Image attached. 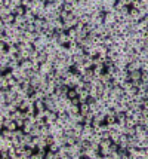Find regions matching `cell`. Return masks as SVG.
I'll return each mask as SVG.
<instances>
[{
	"label": "cell",
	"instance_id": "cell-1",
	"mask_svg": "<svg viewBox=\"0 0 148 159\" xmlns=\"http://www.w3.org/2000/svg\"><path fill=\"white\" fill-rule=\"evenodd\" d=\"M55 69H53V63H49V61H45L40 64V73L43 76H48L49 73H52Z\"/></svg>",
	"mask_w": 148,
	"mask_h": 159
},
{
	"label": "cell",
	"instance_id": "cell-2",
	"mask_svg": "<svg viewBox=\"0 0 148 159\" xmlns=\"http://www.w3.org/2000/svg\"><path fill=\"white\" fill-rule=\"evenodd\" d=\"M12 138H6L0 135V150H9V147H12Z\"/></svg>",
	"mask_w": 148,
	"mask_h": 159
},
{
	"label": "cell",
	"instance_id": "cell-3",
	"mask_svg": "<svg viewBox=\"0 0 148 159\" xmlns=\"http://www.w3.org/2000/svg\"><path fill=\"white\" fill-rule=\"evenodd\" d=\"M114 23H117V18H116L114 11H113V12H107V14L104 15V24H105V26H113Z\"/></svg>",
	"mask_w": 148,
	"mask_h": 159
},
{
	"label": "cell",
	"instance_id": "cell-4",
	"mask_svg": "<svg viewBox=\"0 0 148 159\" xmlns=\"http://www.w3.org/2000/svg\"><path fill=\"white\" fill-rule=\"evenodd\" d=\"M141 69H142V61H141V60L132 61V63H129L127 67H126V70H127L129 73H132V71H135V70H141Z\"/></svg>",
	"mask_w": 148,
	"mask_h": 159
},
{
	"label": "cell",
	"instance_id": "cell-5",
	"mask_svg": "<svg viewBox=\"0 0 148 159\" xmlns=\"http://www.w3.org/2000/svg\"><path fill=\"white\" fill-rule=\"evenodd\" d=\"M58 152H59V156H61V159H71V152H70V146L64 144V146H61V149H59Z\"/></svg>",
	"mask_w": 148,
	"mask_h": 159
},
{
	"label": "cell",
	"instance_id": "cell-6",
	"mask_svg": "<svg viewBox=\"0 0 148 159\" xmlns=\"http://www.w3.org/2000/svg\"><path fill=\"white\" fill-rule=\"evenodd\" d=\"M93 77H95V74H93V69H87L86 73L82 74V80L86 82V83H90V82L93 80Z\"/></svg>",
	"mask_w": 148,
	"mask_h": 159
},
{
	"label": "cell",
	"instance_id": "cell-7",
	"mask_svg": "<svg viewBox=\"0 0 148 159\" xmlns=\"http://www.w3.org/2000/svg\"><path fill=\"white\" fill-rule=\"evenodd\" d=\"M33 153H34V150H31L30 147H25V149L19 153V159H31Z\"/></svg>",
	"mask_w": 148,
	"mask_h": 159
},
{
	"label": "cell",
	"instance_id": "cell-8",
	"mask_svg": "<svg viewBox=\"0 0 148 159\" xmlns=\"http://www.w3.org/2000/svg\"><path fill=\"white\" fill-rule=\"evenodd\" d=\"M84 51H86V54H87V55H90L92 58L98 57V45H92V46L86 48Z\"/></svg>",
	"mask_w": 148,
	"mask_h": 159
},
{
	"label": "cell",
	"instance_id": "cell-9",
	"mask_svg": "<svg viewBox=\"0 0 148 159\" xmlns=\"http://www.w3.org/2000/svg\"><path fill=\"white\" fill-rule=\"evenodd\" d=\"M67 112H68L70 116H76V115L80 113V106H74V104H71V106L67 107Z\"/></svg>",
	"mask_w": 148,
	"mask_h": 159
},
{
	"label": "cell",
	"instance_id": "cell-10",
	"mask_svg": "<svg viewBox=\"0 0 148 159\" xmlns=\"http://www.w3.org/2000/svg\"><path fill=\"white\" fill-rule=\"evenodd\" d=\"M31 57V51H27V49H21L19 54H18V58L22 61V60H30Z\"/></svg>",
	"mask_w": 148,
	"mask_h": 159
},
{
	"label": "cell",
	"instance_id": "cell-11",
	"mask_svg": "<svg viewBox=\"0 0 148 159\" xmlns=\"http://www.w3.org/2000/svg\"><path fill=\"white\" fill-rule=\"evenodd\" d=\"M142 79V70H135L130 73V80L132 82H136V80H141Z\"/></svg>",
	"mask_w": 148,
	"mask_h": 159
},
{
	"label": "cell",
	"instance_id": "cell-12",
	"mask_svg": "<svg viewBox=\"0 0 148 159\" xmlns=\"http://www.w3.org/2000/svg\"><path fill=\"white\" fill-rule=\"evenodd\" d=\"M89 97L93 98V100H98V98L101 97L99 89H98V88H90V89H89Z\"/></svg>",
	"mask_w": 148,
	"mask_h": 159
},
{
	"label": "cell",
	"instance_id": "cell-13",
	"mask_svg": "<svg viewBox=\"0 0 148 159\" xmlns=\"http://www.w3.org/2000/svg\"><path fill=\"white\" fill-rule=\"evenodd\" d=\"M21 67L24 70H31L33 69V60H22L21 61Z\"/></svg>",
	"mask_w": 148,
	"mask_h": 159
},
{
	"label": "cell",
	"instance_id": "cell-14",
	"mask_svg": "<svg viewBox=\"0 0 148 159\" xmlns=\"http://www.w3.org/2000/svg\"><path fill=\"white\" fill-rule=\"evenodd\" d=\"M116 122H117V117H116L114 113H110V115L105 116V123H107V125H113V123H116Z\"/></svg>",
	"mask_w": 148,
	"mask_h": 159
},
{
	"label": "cell",
	"instance_id": "cell-15",
	"mask_svg": "<svg viewBox=\"0 0 148 159\" xmlns=\"http://www.w3.org/2000/svg\"><path fill=\"white\" fill-rule=\"evenodd\" d=\"M120 131H117V129H113L111 131V135H110V138H111V141L113 143H118V140H120Z\"/></svg>",
	"mask_w": 148,
	"mask_h": 159
},
{
	"label": "cell",
	"instance_id": "cell-16",
	"mask_svg": "<svg viewBox=\"0 0 148 159\" xmlns=\"http://www.w3.org/2000/svg\"><path fill=\"white\" fill-rule=\"evenodd\" d=\"M27 23V18H25V15H15V24L19 27V26H22V24H25Z\"/></svg>",
	"mask_w": 148,
	"mask_h": 159
},
{
	"label": "cell",
	"instance_id": "cell-17",
	"mask_svg": "<svg viewBox=\"0 0 148 159\" xmlns=\"http://www.w3.org/2000/svg\"><path fill=\"white\" fill-rule=\"evenodd\" d=\"M111 80H113V74H110V73H107V71L101 76V82L105 83V85H107V83H111Z\"/></svg>",
	"mask_w": 148,
	"mask_h": 159
},
{
	"label": "cell",
	"instance_id": "cell-18",
	"mask_svg": "<svg viewBox=\"0 0 148 159\" xmlns=\"http://www.w3.org/2000/svg\"><path fill=\"white\" fill-rule=\"evenodd\" d=\"M89 112H90V106H89V103H82V104H80V113L86 116Z\"/></svg>",
	"mask_w": 148,
	"mask_h": 159
},
{
	"label": "cell",
	"instance_id": "cell-19",
	"mask_svg": "<svg viewBox=\"0 0 148 159\" xmlns=\"http://www.w3.org/2000/svg\"><path fill=\"white\" fill-rule=\"evenodd\" d=\"M2 137L14 138V137H15V131H11V129H8V128H3V129H2Z\"/></svg>",
	"mask_w": 148,
	"mask_h": 159
},
{
	"label": "cell",
	"instance_id": "cell-20",
	"mask_svg": "<svg viewBox=\"0 0 148 159\" xmlns=\"http://www.w3.org/2000/svg\"><path fill=\"white\" fill-rule=\"evenodd\" d=\"M2 21H3L5 24H14V23H15V14H9V15L5 17Z\"/></svg>",
	"mask_w": 148,
	"mask_h": 159
},
{
	"label": "cell",
	"instance_id": "cell-21",
	"mask_svg": "<svg viewBox=\"0 0 148 159\" xmlns=\"http://www.w3.org/2000/svg\"><path fill=\"white\" fill-rule=\"evenodd\" d=\"M9 14H12V11H11L9 8H6V6H3V8H0V17H2V20H3L5 17H8Z\"/></svg>",
	"mask_w": 148,
	"mask_h": 159
},
{
	"label": "cell",
	"instance_id": "cell-22",
	"mask_svg": "<svg viewBox=\"0 0 148 159\" xmlns=\"http://www.w3.org/2000/svg\"><path fill=\"white\" fill-rule=\"evenodd\" d=\"M0 88L2 89H9V82L3 74H2V79H0Z\"/></svg>",
	"mask_w": 148,
	"mask_h": 159
},
{
	"label": "cell",
	"instance_id": "cell-23",
	"mask_svg": "<svg viewBox=\"0 0 148 159\" xmlns=\"http://www.w3.org/2000/svg\"><path fill=\"white\" fill-rule=\"evenodd\" d=\"M45 23H46V20H43V18H39V17L34 20V26H36L37 28H43V27H45Z\"/></svg>",
	"mask_w": 148,
	"mask_h": 159
},
{
	"label": "cell",
	"instance_id": "cell-24",
	"mask_svg": "<svg viewBox=\"0 0 148 159\" xmlns=\"http://www.w3.org/2000/svg\"><path fill=\"white\" fill-rule=\"evenodd\" d=\"M25 11H27V9L21 5V6H17V8H15L14 14H15V15H25Z\"/></svg>",
	"mask_w": 148,
	"mask_h": 159
},
{
	"label": "cell",
	"instance_id": "cell-25",
	"mask_svg": "<svg viewBox=\"0 0 148 159\" xmlns=\"http://www.w3.org/2000/svg\"><path fill=\"white\" fill-rule=\"evenodd\" d=\"M67 33H68V37H70L71 40H76V37H77V30H76V27H74V28H70Z\"/></svg>",
	"mask_w": 148,
	"mask_h": 159
},
{
	"label": "cell",
	"instance_id": "cell-26",
	"mask_svg": "<svg viewBox=\"0 0 148 159\" xmlns=\"http://www.w3.org/2000/svg\"><path fill=\"white\" fill-rule=\"evenodd\" d=\"M104 45H105L107 48H111V46L114 45V39H113L111 36H108V37H105V39H104Z\"/></svg>",
	"mask_w": 148,
	"mask_h": 159
},
{
	"label": "cell",
	"instance_id": "cell-27",
	"mask_svg": "<svg viewBox=\"0 0 148 159\" xmlns=\"http://www.w3.org/2000/svg\"><path fill=\"white\" fill-rule=\"evenodd\" d=\"M67 97L68 98H76V97H79V94H77V91H76V88H71V89H68V92H67Z\"/></svg>",
	"mask_w": 148,
	"mask_h": 159
},
{
	"label": "cell",
	"instance_id": "cell-28",
	"mask_svg": "<svg viewBox=\"0 0 148 159\" xmlns=\"http://www.w3.org/2000/svg\"><path fill=\"white\" fill-rule=\"evenodd\" d=\"M90 20H92V18H90V15L84 14V15H82V18H80V23H83V24L86 26V24H89V23H90Z\"/></svg>",
	"mask_w": 148,
	"mask_h": 159
},
{
	"label": "cell",
	"instance_id": "cell-29",
	"mask_svg": "<svg viewBox=\"0 0 148 159\" xmlns=\"http://www.w3.org/2000/svg\"><path fill=\"white\" fill-rule=\"evenodd\" d=\"M62 9L64 11H67V12H73L74 11V6H73V3H64V6H62Z\"/></svg>",
	"mask_w": 148,
	"mask_h": 159
},
{
	"label": "cell",
	"instance_id": "cell-30",
	"mask_svg": "<svg viewBox=\"0 0 148 159\" xmlns=\"http://www.w3.org/2000/svg\"><path fill=\"white\" fill-rule=\"evenodd\" d=\"M136 120L133 117H126V126H136Z\"/></svg>",
	"mask_w": 148,
	"mask_h": 159
},
{
	"label": "cell",
	"instance_id": "cell-31",
	"mask_svg": "<svg viewBox=\"0 0 148 159\" xmlns=\"http://www.w3.org/2000/svg\"><path fill=\"white\" fill-rule=\"evenodd\" d=\"M73 14H74V17H76V18H79V20L82 18V15H84V12H83L82 9H74V11H73Z\"/></svg>",
	"mask_w": 148,
	"mask_h": 159
},
{
	"label": "cell",
	"instance_id": "cell-32",
	"mask_svg": "<svg viewBox=\"0 0 148 159\" xmlns=\"http://www.w3.org/2000/svg\"><path fill=\"white\" fill-rule=\"evenodd\" d=\"M17 125H18V128H22V126L25 125V119H24V117H19V119H17Z\"/></svg>",
	"mask_w": 148,
	"mask_h": 159
},
{
	"label": "cell",
	"instance_id": "cell-33",
	"mask_svg": "<svg viewBox=\"0 0 148 159\" xmlns=\"http://www.w3.org/2000/svg\"><path fill=\"white\" fill-rule=\"evenodd\" d=\"M71 104H74V106H80V104H82V103H80V98H79V97L73 98V100H71Z\"/></svg>",
	"mask_w": 148,
	"mask_h": 159
},
{
	"label": "cell",
	"instance_id": "cell-34",
	"mask_svg": "<svg viewBox=\"0 0 148 159\" xmlns=\"http://www.w3.org/2000/svg\"><path fill=\"white\" fill-rule=\"evenodd\" d=\"M124 113H126V117H132V116H133V113H135V112H133V110H132V109H127V110H126V112H124Z\"/></svg>",
	"mask_w": 148,
	"mask_h": 159
},
{
	"label": "cell",
	"instance_id": "cell-35",
	"mask_svg": "<svg viewBox=\"0 0 148 159\" xmlns=\"http://www.w3.org/2000/svg\"><path fill=\"white\" fill-rule=\"evenodd\" d=\"M141 106H142V109H147V110H148V98H145V100L141 103Z\"/></svg>",
	"mask_w": 148,
	"mask_h": 159
},
{
	"label": "cell",
	"instance_id": "cell-36",
	"mask_svg": "<svg viewBox=\"0 0 148 159\" xmlns=\"http://www.w3.org/2000/svg\"><path fill=\"white\" fill-rule=\"evenodd\" d=\"M145 92H147V98H148V88H147V91H145Z\"/></svg>",
	"mask_w": 148,
	"mask_h": 159
}]
</instances>
